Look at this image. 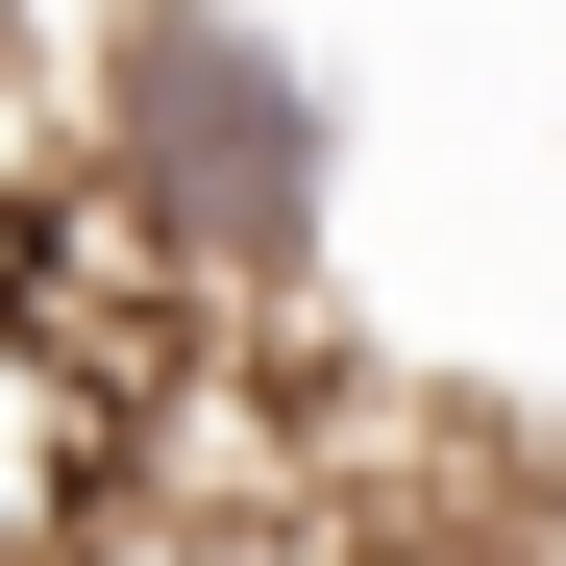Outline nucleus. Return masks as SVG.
I'll list each match as a JSON object with an SVG mask.
<instances>
[{
  "label": "nucleus",
  "mask_w": 566,
  "mask_h": 566,
  "mask_svg": "<svg viewBox=\"0 0 566 566\" xmlns=\"http://www.w3.org/2000/svg\"><path fill=\"white\" fill-rule=\"evenodd\" d=\"M99 172L222 271V296H296L321 271V74L271 25H222V0H148L99 50Z\"/></svg>",
  "instance_id": "obj_1"
},
{
  "label": "nucleus",
  "mask_w": 566,
  "mask_h": 566,
  "mask_svg": "<svg viewBox=\"0 0 566 566\" xmlns=\"http://www.w3.org/2000/svg\"><path fill=\"white\" fill-rule=\"evenodd\" d=\"M99 443H124V419L25 345V296H0V566H50L74 517H99Z\"/></svg>",
  "instance_id": "obj_2"
}]
</instances>
